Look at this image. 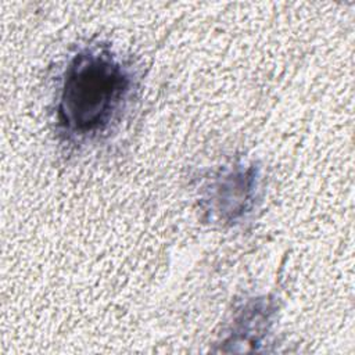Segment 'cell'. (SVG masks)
Instances as JSON below:
<instances>
[{"mask_svg": "<svg viewBox=\"0 0 355 355\" xmlns=\"http://www.w3.org/2000/svg\"><path fill=\"white\" fill-rule=\"evenodd\" d=\"M133 89L130 71L107 49H86L68 62L60 86L57 121L71 139L104 133Z\"/></svg>", "mask_w": 355, "mask_h": 355, "instance_id": "obj_1", "label": "cell"}, {"mask_svg": "<svg viewBox=\"0 0 355 355\" xmlns=\"http://www.w3.org/2000/svg\"><path fill=\"white\" fill-rule=\"evenodd\" d=\"M258 187V172L254 166H234L218 176L209 186L205 212L220 223H234L250 212Z\"/></svg>", "mask_w": 355, "mask_h": 355, "instance_id": "obj_2", "label": "cell"}, {"mask_svg": "<svg viewBox=\"0 0 355 355\" xmlns=\"http://www.w3.org/2000/svg\"><path fill=\"white\" fill-rule=\"evenodd\" d=\"M273 304L266 298L250 301L237 315L230 336L225 344H259L272 323Z\"/></svg>", "mask_w": 355, "mask_h": 355, "instance_id": "obj_3", "label": "cell"}]
</instances>
